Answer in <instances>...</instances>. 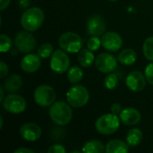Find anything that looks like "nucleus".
I'll use <instances>...</instances> for the list:
<instances>
[{
  "instance_id": "4468645a",
  "label": "nucleus",
  "mask_w": 153,
  "mask_h": 153,
  "mask_svg": "<svg viewBox=\"0 0 153 153\" xmlns=\"http://www.w3.org/2000/svg\"><path fill=\"white\" fill-rule=\"evenodd\" d=\"M20 135L25 141L36 142L41 136V128L35 123H26L21 126Z\"/></svg>"
},
{
  "instance_id": "c756f323",
  "label": "nucleus",
  "mask_w": 153,
  "mask_h": 153,
  "mask_svg": "<svg viewBox=\"0 0 153 153\" xmlns=\"http://www.w3.org/2000/svg\"><path fill=\"white\" fill-rule=\"evenodd\" d=\"M48 153H65L66 152V150H65V148L62 144L56 143V144L51 145V146L48 148Z\"/></svg>"
},
{
  "instance_id": "aec40b11",
  "label": "nucleus",
  "mask_w": 153,
  "mask_h": 153,
  "mask_svg": "<svg viewBox=\"0 0 153 153\" xmlns=\"http://www.w3.org/2000/svg\"><path fill=\"white\" fill-rule=\"evenodd\" d=\"M78 62L81 66L82 67H90L93 62H95V56L93 54V51L90 50L89 48L82 49L79 51L78 55Z\"/></svg>"
},
{
  "instance_id": "f8f14e48",
  "label": "nucleus",
  "mask_w": 153,
  "mask_h": 153,
  "mask_svg": "<svg viewBox=\"0 0 153 153\" xmlns=\"http://www.w3.org/2000/svg\"><path fill=\"white\" fill-rule=\"evenodd\" d=\"M86 30L87 33L91 36H102L106 31V22L102 16L94 14L88 19Z\"/></svg>"
},
{
  "instance_id": "a211bd4d",
  "label": "nucleus",
  "mask_w": 153,
  "mask_h": 153,
  "mask_svg": "<svg viewBox=\"0 0 153 153\" xmlns=\"http://www.w3.org/2000/svg\"><path fill=\"white\" fill-rule=\"evenodd\" d=\"M129 151V145L121 140H111L106 145L107 153H126Z\"/></svg>"
},
{
  "instance_id": "0eeeda50",
  "label": "nucleus",
  "mask_w": 153,
  "mask_h": 153,
  "mask_svg": "<svg viewBox=\"0 0 153 153\" xmlns=\"http://www.w3.org/2000/svg\"><path fill=\"white\" fill-rule=\"evenodd\" d=\"M36 39L30 31H20L14 39V45L18 51L22 53H30L36 48Z\"/></svg>"
},
{
  "instance_id": "6ab92c4d",
  "label": "nucleus",
  "mask_w": 153,
  "mask_h": 153,
  "mask_svg": "<svg viewBox=\"0 0 153 153\" xmlns=\"http://www.w3.org/2000/svg\"><path fill=\"white\" fill-rule=\"evenodd\" d=\"M137 58L136 52L132 48H126L118 55V61L124 65H132Z\"/></svg>"
},
{
  "instance_id": "2eb2a0df",
  "label": "nucleus",
  "mask_w": 153,
  "mask_h": 153,
  "mask_svg": "<svg viewBox=\"0 0 153 153\" xmlns=\"http://www.w3.org/2000/svg\"><path fill=\"white\" fill-rule=\"evenodd\" d=\"M20 65L25 73H34L41 65V57L38 54H27L21 60Z\"/></svg>"
},
{
  "instance_id": "f257e3e1",
  "label": "nucleus",
  "mask_w": 153,
  "mask_h": 153,
  "mask_svg": "<svg viewBox=\"0 0 153 153\" xmlns=\"http://www.w3.org/2000/svg\"><path fill=\"white\" fill-rule=\"evenodd\" d=\"M45 18L44 12L39 7H31L23 12L20 22L22 27L30 32L36 31L43 23Z\"/></svg>"
},
{
  "instance_id": "1a4fd4ad",
  "label": "nucleus",
  "mask_w": 153,
  "mask_h": 153,
  "mask_svg": "<svg viewBox=\"0 0 153 153\" xmlns=\"http://www.w3.org/2000/svg\"><path fill=\"white\" fill-rule=\"evenodd\" d=\"M3 108L9 113L12 114H21L26 109L25 100L17 94H10L6 96L2 101Z\"/></svg>"
},
{
  "instance_id": "a878e982",
  "label": "nucleus",
  "mask_w": 153,
  "mask_h": 153,
  "mask_svg": "<svg viewBox=\"0 0 153 153\" xmlns=\"http://www.w3.org/2000/svg\"><path fill=\"white\" fill-rule=\"evenodd\" d=\"M37 54L41 58H48L53 54V46L50 43H44L38 48Z\"/></svg>"
},
{
  "instance_id": "473e14b6",
  "label": "nucleus",
  "mask_w": 153,
  "mask_h": 153,
  "mask_svg": "<svg viewBox=\"0 0 153 153\" xmlns=\"http://www.w3.org/2000/svg\"><path fill=\"white\" fill-rule=\"evenodd\" d=\"M11 0H0V10L4 11L10 4Z\"/></svg>"
},
{
  "instance_id": "6e6552de",
  "label": "nucleus",
  "mask_w": 153,
  "mask_h": 153,
  "mask_svg": "<svg viewBox=\"0 0 153 153\" xmlns=\"http://www.w3.org/2000/svg\"><path fill=\"white\" fill-rule=\"evenodd\" d=\"M50 67L56 74H64L70 67V59L65 50L57 49L53 52L50 58Z\"/></svg>"
},
{
  "instance_id": "cd10ccee",
  "label": "nucleus",
  "mask_w": 153,
  "mask_h": 153,
  "mask_svg": "<svg viewBox=\"0 0 153 153\" xmlns=\"http://www.w3.org/2000/svg\"><path fill=\"white\" fill-rule=\"evenodd\" d=\"M101 39L98 36H92L87 41V48L91 51H96L100 48Z\"/></svg>"
},
{
  "instance_id": "4be33fe9",
  "label": "nucleus",
  "mask_w": 153,
  "mask_h": 153,
  "mask_svg": "<svg viewBox=\"0 0 153 153\" xmlns=\"http://www.w3.org/2000/svg\"><path fill=\"white\" fill-rule=\"evenodd\" d=\"M82 152L86 153H103L106 152V146L97 140H91L84 143Z\"/></svg>"
},
{
  "instance_id": "dca6fc26",
  "label": "nucleus",
  "mask_w": 153,
  "mask_h": 153,
  "mask_svg": "<svg viewBox=\"0 0 153 153\" xmlns=\"http://www.w3.org/2000/svg\"><path fill=\"white\" fill-rule=\"evenodd\" d=\"M120 120L126 125V126H135L141 121V113L134 108H124L120 115H119Z\"/></svg>"
},
{
  "instance_id": "4c0bfd02",
  "label": "nucleus",
  "mask_w": 153,
  "mask_h": 153,
  "mask_svg": "<svg viewBox=\"0 0 153 153\" xmlns=\"http://www.w3.org/2000/svg\"><path fill=\"white\" fill-rule=\"evenodd\" d=\"M109 1H117V0H109Z\"/></svg>"
},
{
  "instance_id": "c9c22d12",
  "label": "nucleus",
  "mask_w": 153,
  "mask_h": 153,
  "mask_svg": "<svg viewBox=\"0 0 153 153\" xmlns=\"http://www.w3.org/2000/svg\"><path fill=\"white\" fill-rule=\"evenodd\" d=\"M4 87H0V92H1V95H0V101L2 102L4 100Z\"/></svg>"
},
{
  "instance_id": "423d86ee",
  "label": "nucleus",
  "mask_w": 153,
  "mask_h": 153,
  "mask_svg": "<svg viewBox=\"0 0 153 153\" xmlns=\"http://www.w3.org/2000/svg\"><path fill=\"white\" fill-rule=\"evenodd\" d=\"M35 102L43 108L50 107L55 103L56 95L55 90L47 84H42L37 87L33 93Z\"/></svg>"
},
{
  "instance_id": "9d476101",
  "label": "nucleus",
  "mask_w": 153,
  "mask_h": 153,
  "mask_svg": "<svg viewBox=\"0 0 153 153\" xmlns=\"http://www.w3.org/2000/svg\"><path fill=\"white\" fill-rule=\"evenodd\" d=\"M96 68L104 74H110L117 67V61L116 57L108 53H102L95 58Z\"/></svg>"
},
{
  "instance_id": "412c9836",
  "label": "nucleus",
  "mask_w": 153,
  "mask_h": 153,
  "mask_svg": "<svg viewBox=\"0 0 153 153\" xmlns=\"http://www.w3.org/2000/svg\"><path fill=\"white\" fill-rule=\"evenodd\" d=\"M143 139V132L139 128L131 129L126 134V143L130 147L138 146Z\"/></svg>"
},
{
  "instance_id": "7ed1b4c3",
  "label": "nucleus",
  "mask_w": 153,
  "mask_h": 153,
  "mask_svg": "<svg viewBox=\"0 0 153 153\" xmlns=\"http://www.w3.org/2000/svg\"><path fill=\"white\" fill-rule=\"evenodd\" d=\"M120 126V117L117 115L110 113L105 114L100 117L96 123L95 127L96 130L104 135H110L116 133Z\"/></svg>"
},
{
  "instance_id": "b1692460",
  "label": "nucleus",
  "mask_w": 153,
  "mask_h": 153,
  "mask_svg": "<svg viewBox=\"0 0 153 153\" xmlns=\"http://www.w3.org/2000/svg\"><path fill=\"white\" fill-rule=\"evenodd\" d=\"M143 51L144 56L153 62V36L149 37L145 39L143 46Z\"/></svg>"
},
{
  "instance_id": "393cba45",
  "label": "nucleus",
  "mask_w": 153,
  "mask_h": 153,
  "mask_svg": "<svg viewBox=\"0 0 153 153\" xmlns=\"http://www.w3.org/2000/svg\"><path fill=\"white\" fill-rule=\"evenodd\" d=\"M118 82H119V80H118V77L117 74H109L106 76L105 80H104V86L106 89L109 90V91H112V90H115L117 85H118Z\"/></svg>"
},
{
  "instance_id": "ddd939ff",
  "label": "nucleus",
  "mask_w": 153,
  "mask_h": 153,
  "mask_svg": "<svg viewBox=\"0 0 153 153\" xmlns=\"http://www.w3.org/2000/svg\"><path fill=\"white\" fill-rule=\"evenodd\" d=\"M146 77L145 74L139 71H133L131 72L126 79V83L127 88L134 92H139L144 90L146 86Z\"/></svg>"
},
{
  "instance_id": "bb28decb",
  "label": "nucleus",
  "mask_w": 153,
  "mask_h": 153,
  "mask_svg": "<svg viewBox=\"0 0 153 153\" xmlns=\"http://www.w3.org/2000/svg\"><path fill=\"white\" fill-rule=\"evenodd\" d=\"M13 46V41L5 34H1L0 35V50L2 53H5L11 49Z\"/></svg>"
},
{
  "instance_id": "39448f33",
  "label": "nucleus",
  "mask_w": 153,
  "mask_h": 153,
  "mask_svg": "<svg viewBox=\"0 0 153 153\" xmlns=\"http://www.w3.org/2000/svg\"><path fill=\"white\" fill-rule=\"evenodd\" d=\"M89 100L90 93L82 85H75L66 93V100L73 108H82L88 103Z\"/></svg>"
},
{
  "instance_id": "f704fd0d",
  "label": "nucleus",
  "mask_w": 153,
  "mask_h": 153,
  "mask_svg": "<svg viewBox=\"0 0 153 153\" xmlns=\"http://www.w3.org/2000/svg\"><path fill=\"white\" fill-rule=\"evenodd\" d=\"M34 152L28 148H19L14 151V153H33Z\"/></svg>"
},
{
  "instance_id": "9b49d317",
  "label": "nucleus",
  "mask_w": 153,
  "mask_h": 153,
  "mask_svg": "<svg viewBox=\"0 0 153 153\" xmlns=\"http://www.w3.org/2000/svg\"><path fill=\"white\" fill-rule=\"evenodd\" d=\"M123 45L122 37L115 31H108L102 35L101 46L110 52L118 51Z\"/></svg>"
},
{
  "instance_id": "2f4dec72",
  "label": "nucleus",
  "mask_w": 153,
  "mask_h": 153,
  "mask_svg": "<svg viewBox=\"0 0 153 153\" xmlns=\"http://www.w3.org/2000/svg\"><path fill=\"white\" fill-rule=\"evenodd\" d=\"M122 106L119 103H114L111 106V113L115 114V115H120L121 111H122Z\"/></svg>"
},
{
  "instance_id": "f3484780",
  "label": "nucleus",
  "mask_w": 153,
  "mask_h": 153,
  "mask_svg": "<svg viewBox=\"0 0 153 153\" xmlns=\"http://www.w3.org/2000/svg\"><path fill=\"white\" fill-rule=\"evenodd\" d=\"M22 86V77L18 74H11L10 76H8L4 82V88L5 90V91L9 92V93H14L18 91H20V89Z\"/></svg>"
},
{
  "instance_id": "e433bc0d",
  "label": "nucleus",
  "mask_w": 153,
  "mask_h": 153,
  "mask_svg": "<svg viewBox=\"0 0 153 153\" xmlns=\"http://www.w3.org/2000/svg\"><path fill=\"white\" fill-rule=\"evenodd\" d=\"M3 126H4V119L3 117H0V129L3 128Z\"/></svg>"
},
{
  "instance_id": "7c9ffc66",
  "label": "nucleus",
  "mask_w": 153,
  "mask_h": 153,
  "mask_svg": "<svg viewBox=\"0 0 153 153\" xmlns=\"http://www.w3.org/2000/svg\"><path fill=\"white\" fill-rule=\"evenodd\" d=\"M8 74V65L4 62L1 61L0 63V78L3 79Z\"/></svg>"
},
{
  "instance_id": "72a5a7b5",
  "label": "nucleus",
  "mask_w": 153,
  "mask_h": 153,
  "mask_svg": "<svg viewBox=\"0 0 153 153\" xmlns=\"http://www.w3.org/2000/svg\"><path fill=\"white\" fill-rule=\"evenodd\" d=\"M30 0H19V6L21 8L25 9V8H27L30 5Z\"/></svg>"
},
{
  "instance_id": "20e7f679",
  "label": "nucleus",
  "mask_w": 153,
  "mask_h": 153,
  "mask_svg": "<svg viewBox=\"0 0 153 153\" xmlns=\"http://www.w3.org/2000/svg\"><path fill=\"white\" fill-rule=\"evenodd\" d=\"M58 44L61 49L67 53H77L82 49L83 41L79 34L73 31H67L60 36Z\"/></svg>"
},
{
  "instance_id": "f03ea898",
  "label": "nucleus",
  "mask_w": 153,
  "mask_h": 153,
  "mask_svg": "<svg viewBox=\"0 0 153 153\" xmlns=\"http://www.w3.org/2000/svg\"><path fill=\"white\" fill-rule=\"evenodd\" d=\"M68 103L64 101L55 102L49 109L50 119L57 126H65L67 125L73 117V111Z\"/></svg>"
},
{
  "instance_id": "c85d7f7f",
  "label": "nucleus",
  "mask_w": 153,
  "mask_h": 153,
  "mask_svg": "<svg viewBox=\"0 0 153 153\" xmlns=\"http://www.w3.org/2000/svg\"><path fill=\"white\" fill-rule=\"evenodd\" d=\"M144 74H145V77H146L147 82L153 85V63L149 64L146 66Z\"/></svg>"
},
{
  "instance_id": "5701e85b",
  "label": "nucleus",
  "mask_w": 153,
  "mask_h": 153,
  "mask_svg": "<svg viewBox=\"0 0 153 153\" xmlns=\"http://www.w3.org/2000/svg\"><path fill=\"white\" fill-rule=\"evenodd\" d=\"M82 76H83V72L79 66H72L71 68H69L67 74V79L69 82L73 84H76L82 81Z\"/></svg>"
}]
</instances>
